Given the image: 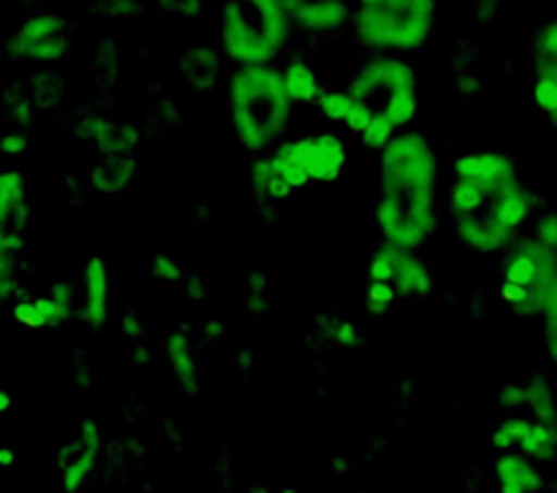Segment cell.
I'll return each mask as SVG.
<instances>
[{"label": "cell", "mask_w": 557, "mask_h": 493, "mask_svg": "<svg viewBox=\"0 0 557 493\" xmlns=\"http://www.w3.org/2000/svg\"><path fill=\"white\" fill-rule=\"evenodd\" d=\"M438 0H381L351 12L355 38L369 50L407 52L424 47L435 26Z\"/></svg>", "instance_id": "4"}, {"label": "cell", "mask_w": 557, "mask_h": 493, "mask_svg": "<svg viewBox=\"0 0 557 493\" xmlns=\"http://www.w3.org/2000/svg\"><path fill=\"white\" fill-rule=\"evenodd\" d=\"M9 404H12V398H9L7 392H0V412H3V409H9Z\"/></svg>", "instance_id": "38"}, {"label": "cell", "mask_w": 557, "mask_h": 493, "mask_svg": "<svg viewBox=\"0 0 557 493\" xmlns=\"http://www.w3.org/2000/svg\"><path fill=\"white\" fill-rule=\"evenodd\" d=\"M26 226H29L26 177L15 169L0 172V247L12 252L24 250Z\"/></svg>", "instance_id": "10"}, {"label": "cell", "mask_w": 557, "mask_h": 493, "mask_svg": "<svg viewBox=\"0 0 557 493\" xmlns=\"http://www.w3.org/2000/svg\"><path fill=\"white\" fill-rule=\"evenodd\" d=\"M183 78L189 82L191 87H212L218 76V52L207 50V47H195L183 56L181 61Z\"/></svg>", "instance_id": "20"}, {"label": "cell", "mask_w": 557, "mask_h": 493, "mask_svg": "<svg viewBox=\"0 0 557 493\" xmlns=\"http://www.w3.org/2000/svg\"><path fill=\"white\" fill-rule=\"evenodd\" d=\"M496 451L511 453V447H520V456L534 461H555L557 456V430L552 424L540 421H522V418H508L491 433Z\"/></svg>", "instance_id": "9"}, {"label": "cell", "mask_w": 557, "mask_h": 493, "mask_svg": "<svg viewBox=\"0 0 557 493\" xmlns=\"http://www.w3.org/2000/svg\"><path fill=\"white\" fill-rule=\"evenodd\" d=\"M294 24L287 0H226L218 17V41L235 67L273 64L285 52Z\"/></svg>", "instance_id": "3"}, {"label": "cell", "mask_w": 557, "mask_h": 493, "mask_svg": "<svg viewBox=\"0 0 557 493\" xmlns=\"http://www.w3.org/2000/svg\"><path fill=\"white\" fill-rule=\"evenodd\" d=\"M348 21H351L348 0H296L290 7V24L308 35L339 33Z\"/></svg>", "instance_id": "13"}, {"label": "cell", "mask_w": 557, "mask_h": 493, "mask_svg": "<svg viewBox=\"0 0 557 493\" xmlns=\"http://www.w3.org/2000/svg\"><path fill=\"white\" fill-rule=\"evenodd\" d=\"M250 181L252 189L259 192V195H268L273 200H285L290 195V189L285 186V181L273 172V165H270V157H259L250 169Z\"/></svg>", "instance_id": "23"}, {"label": "cell", "mask_w": 557, "mask_h": 493, "mask_svg": "<svg viewBox=\"0 0 557 493\" xmlns=\"http://www.w3.org/2000/svg\"><path fill=\"white\" fill-rule=\"evenodd\" d=\"M73 47V24L59 12H35L7 41V52L17 61L55 64Z\"/></svg>", "instance_id": "7"}, {"label": "cell", "mask_w": 557, "mask_h": 493, "mask_svg": "<svg viewBox=\"0 0 557 493\" xmlns=\"http://www.w3.org/2000/svg\"><path fill=\"white\" fill-rule=\"evenodd\" d=\"M270 165L290 192L302 189L308 183H331L346 169V146L331 131L287 139L270 155Z\"/></svg>", "instance_id": "6"}, {"label": "cell", "mask_w": 557, "mask_h": 493, "mask_svg": "<svg viewBox=\"0 0 557 493\" xmlns=\"http://www.w3.org/2000/svg\"><path fill=\"white\" fill-rule=\"evenodd\" d=\"M17 273H15V252L0 247V299L7 303L9 296L15 294Z\"/></svg>", "instance_id": "30"}, {"label": "cell", "mask_w": 557, "mask_h": 493, "mask_svg": "<svg viewBox=\"0 0 557 493\" xmlns=\"http://www.w3.org/2000/svg\"><path fill=\"white\" fill-rule=\"evenodd\" d=\"M96 459H99V430H96L94 421H82L78 444L70 451L67 459L61 461V485H64V491H82L90 473H94Z\"/></svg>", "instance_id": "14"}, {"label": "cell", "mask_w": 557, "mask_h": 493, "mask_svg": "<svg viewBox=\"0 0 557 493\" xmlns=\"http://www.w3.org/2000/svg\"><path fill=\"white\" fill-rule=\"evenodd\" d=\"M357 7H374V3H381V0H355Z\"/></svg>", "instance_id": "39"}, {"label": "cell", "mask_w": 557, "mask_h": 493, "mask_svg": "<svg viewBox=\"0 0 557 493\" xmlns=\"http://www.w3.org/2000/svg\"><path fill=\"white\" fill-rule=\"evenodd\" d=\"M383 244L418 250L438 226V157L421 131H404L381 151V195L374 204Z\"/></svg>", "instance_id": "1"}, {"label": "cell", "mask_w": 557, "mask_h": 493, "mask_svg": "<svg viewBox=\"0 0 557 493\" xmlns=\"http://www.w3.org/2000/svg\"><path fill=\"white\" fill-rule=\"evenodd\" d=\"M278 76H282V87L290 104H311L320 99L322 82L305 59H290L285 67H278Z\"/></svg>", "instance_id": "18"}, {"label": "cell", "mask_w": 557, "mask_h": 493, "mask_svg": "<svg viewBox=\"0 0 557 493\" xmlns=\"http://www.w3.org/2000/svg\"><path fill=\"white\" fill-rule=\"evenodd\" d=\"M151 273H154V279H163V282H181L183 279V270L174 264V259H169V256H154V264H151Z\"/></svg>", "instance_id": "33"}, {"label": "cell", "mask_w": 557, "mask_h": 493, "mask_svg": "<svg viewBox=\"0 0 557 493\" xmlns=\"http://www.w3.org/2000/svg\"><path fill=\"white\" fill-rule=\"evenodd\" d=\"M418 73L404 56L395 52H377L369 61H363V67L357 70L355 78L348 82V94L366 102L377 113L383 104L389 102L392 96L400 90H416Z\"/></svg>", "instance_id": "8"}, {"label": "cell", "mask_w": 557, "mask_h": 493, "mask_svg": "<svg viewBox=\"0 0 557 493\" xmlns=\"http://www.w3.org/2000/svg\"><path fill=\"white\" fill-rule=\"evenodd\" d=\"M0 148H3V155L9 157L21 155L26 148V137H21V134H7V137L0 139Z\"/></svg>", "instance_id": "36"}, {"label": "cell", "mask_w": 557, "mask_h": 493, "mask_svg": "<svg viewBox=\"0 0 557 493\" xmlns=\"http://www.w3.org/2000/svg\"><path fill=\"white\" fill-rule=\"evenodd\" d=\"M282 493H294V491H282Z\"/></svg>", "instance_id": "41"}, {"label": "cell", "mask_w": 557, "mask_h": 493, "mask_svg": "<svg viewBox=\"0 0 557 493\" xmlns=\"http://www.w3.org/2000/svg\"><path fill=\"white\" fill-rule=\"evenodd\" d=\"M111 317V276L102 256H90L82 273V320L99 331Z\"/></svg>", "instance_id": "12"}, {"label": "cell", "mask_w": 557, "mask_h": 493, "mask_svg": "<svg viewBox=\"0 0 557 493\" xmlns=\"http://www.w3.org/2000/svg\"><path fill=\"white\" fill-rule=\"evenodd\" d=\"M496 12H499V0H479L476 3L479 21H496Z\"/></svg>", "instance_id": "37"}, {"label": "cell", "mask_w": 557, "mask_h": 493, "mask_svg": "<svg viewBox=\"0 0 557 493\" xmlns=\"http://www.w3.org/2000/svg\"><path fill=\"white\" fill-rule=\"evenodd\" d=\"M534 242L548 252L557 250V218L552 215V212L540 218L537 226H534Z\"/></svg>", "instance_id": "31"}, {"label": "cell", "mask_w": 557, "mask_h": 493, "mask_svg": "<svg viewBox=\"0 0 557 493\" xmlns=\"http://www.w3.org/2000/svg\"><path fill=\"white\" fill-rule=\"evenodd\" d=\"M522 395H525V404H522V407L534 409V418H537L540 424L555 427V398H552V390H548L546 383H529V386H522Z\"/></svg>", "instance_id": "24"}, {"label": "cell", "mask_w": 557, "mask_h": 493, "mask_svg": "<svg viewBox=\"0 0 557 493\" xmlns=\"http://www.w3.org/2000/svg\"><path fill=\"white\" fill-rule=\"evenodd\" d=\"M531 209H534V195L520 181H511L499 189H487L476 212L456 218L453 226L468 250L487 256V252H499L517 238L520 226L531 218Z\"/></svg>", "instance_id": "5"}, {"label": "cell", "mask_w": 557, "mask_h": 493, "mask_svg": "<svg viewBox=\"0 0 557 493\" xmlns=\"http://www.w3.org/2000/svg\"><path fill=\"white\" fill-rule=\"evenodd\" d=\"M331 337H334V343L343 348L357 346V329L351 322H339L337 329H331Z\"/></svg>", "instance_id": "34"}, {"label": "cell", "mask_w": 557, "mask_h": 493, "mask_svg": "<svg viewBox=\"0 0 557 493\" xmlns=\"http://www.w3.org/2000/svg\"><path fill=\"white\" fill-rule=\"evenodd\" d=\"M70 305L52 299V296H35L15 305V322L24 329L41 331V329H61L70 320Z\"/></svg>", "instance_id": "17"}, {"label": "cell", "mask_w": 557, "mask_h": 493, "mask_svg": "<svg viewBox=\"0 0 557 493\" xmlns=\"http://www.w3.org/2000/svg\"><path fill=\"white\" fill-rule=\"evenodd\" d=\"M395 291H392V285H386V282H369V287H366V308H369V313H374V317H381V313H386L395 305Z\"/></svg>", "instance_id": "28"}, {"label": "cell", "mask_w": 557, "mask_h": 493, "mask_svg": "<svg viewBox=\"0 0 557 493\" xmlns=\"http://www.w3.org/2000/svg\"><path fill=\"white\" fill-rule=\"evenodd\" d=\"M392 291L395 296H409V299H421L433 291V276L416 252L398 250L395 247V270H392Z\"/></svg>", "instance_id": "16"}, {"label": "cell", "mask_w": 557, "mask_h": 493, "mask_svg": "<svg viewBox=\"0 0 557 493\" xmlns=\"http://www.w3.org/2000/svg\"><path fill=\"white\" fill-rule=\"evenodd\" d=\"M534 104L546 120L557 113V78H534Z\"/></svg>", "instance_id": "29"}, {"label": "cell", "mask_w": 557, "mask_h": 493, "mask_svg": "<svg viewBox=\"0 0 557 493\" xmlns=\"http://www.w3.org/2000/svg\"><path fill=\"white\" fill-rule=\"evenodd\" d=\"M453 174H456V181H470L485 189H496V186L517 181V165L511 157L499 155V151H470V155L456 157Z\"/></svg>", "instance_id": "11"}, {"label": "cell", "mask_w": 557, "mask_h": 493, "mask_svg": "<svg viewBox=\"0 0 557 493\" xmlns=\"http://www.w3.org/2000/svg\"><path fill=\"white\" fill-rule=\"evenodd\" d=\"M499 404L503 407H522L525 404V395H522V386H517V383H511V386H503V392H499Z\"/></svg>", "instance_id": "35"}, {"label": "cell", "mask_w": 557, "mask_h": 493, "mask_svg": "<svg viewBox=\"0 0 557 493\" xmlns=\"http://www.w3.org/2000/svg\"><path fill=\"white\" fill-rule=\"evenodd\" d=\"M369 122H372V108H369L366 102H360V99H355L351 108H348L343 125H346L348 131H355V134H363Z\"/></svg>", "instance_id": "32"}, {"label": "cell", "mask_w": 557, "mask_h": 493, "mask_svg": "<svg viewBox=\"0 0 557 493\" xmlns=\"http://www.w3.org/2000/svg\"><path fill=\"white\" fill-rule=\"evenodd\" d=\"M0 311H3V299H0Z\"/></svg>", "instance_id": "40"}, {"label": "cell", "mask_w": 557, "mask_h": 493, "mask_svg": "<svg viewBox=\"0 0 557 493\" xmlns=\"http://www.w3.org/2000/svg\"><path fill=\"white\" fill-rule=\"evenodd\" d=\"M355 102V96L348 94V90H322L317 104H320V113L325 120L331 122H343L346 120L348 108Z\"/></svg>", "instance_id": "25"}, {"label": "cell", "mask_w": 557, "mask_h": 493, "mask_svg": "<svg viewBox=\"0 0 557 493\" xmlns=\"http://www.w3.org/2000/svg\"><path fill=\"white\" fill-rule=\"evenodd\" d=\"M392 270H395V247L389 244H383L377 250L372 252V259H369V282H392Z\"/></svg>", "instance_id": "27"}, {"label": "cell", "mask_w": 557, "mask_h": 493, "mask_svg": "<svg viewBox=\"0 0 557 493\" xmlns=\"http://www.w3.org/2000/svg\"><path fill=\"white\" fill-rule=\"evenodd\" d=\"M494 477L499 493H537L543 488V477L520 453H503L494 465Z\"/></svg>", "instance_id": "15"}, {"label": "cell", "mask_w": 557, "mask_h": 493, "mask_svg": "<svg viewBox=\"0 0 557 493\" xmlns=\"http://www.w3.org/2000/svg\"><path fill=\"white\" fill-rule=\"evenodd\" d=\"M134 174V160L128 155L102 157V163L94 169V183L99 192H122Z\"/></svg>", "instance_id": "21"}, {"label": "cell", "mask_w": 557, "mask_h": 493, "mask_svg": "<svg viewBox=\"0 0 557 493\" xmlns=\"http://www.w3.org/2000/svg\"><path fill=\"white\" fill-rule=\"evenodd\" d=\"M163 352H165V363L172 369L174 374V383L181 386V392L186 395H195L198 392V366H195V355H191V346L189 340L183 331H174L169 334L163 343Z\"/></svg>", "instance_id": "19"}, {"label": "cell", "mask_w": 557, "mask_h": 493, "mask_svg": "<svg viewBox=\"0 0 557 493\" xmlns=\"http://www.w3.org/2000/svg\"><path fill=\"white\" fill-rule=\"evenodd\" d=\"M226 99H230V122L235 139L247 151H264L285 134L294 104L285 96L278 67H235L226 76Z\"/></svg>", "instance_id": "2"}, {"label": "cell", "mask_w": 557, "mask_h": 493, "mask_svg": "<svg viewBox=\"0 0 557 493\" xmlns=\"http://www.w3.org/2000/svg\"><path fill=\"white\" fill-rule=\"evenodd\" d=\"M534 78H557V24L546 21L534 35Z\"/></svg>", "instance_id": "22"}, {"label": "cell", "mask_w": 557, "mask_h": 493, "mask_svg": "<svg viewBox=\"0 0 557 493\" xmlns=\"http://www.w3.org/2000/svg\"><path fill=\"white\" fill-rule=\"evenodd\" d=\"M395 134H398V131H395V125H392L386 116H381V113H372V122L366 125V131L360 134V139H363L366 148L383 151V148H386V143H389Z\"/></svg>", "instance_id": "26"}]
</instances>
